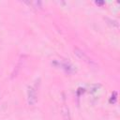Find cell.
I'll return each mask as SVG.
<instances>
[{"mask_svg":"<svg viewBox=\"0 0 120 120\" xmlns=\"http://www.w3.org/2000/svg\"><path fill=\"white\" fill-rule=\"evenodd\" d=\"M104 20L107 22V23L108 24H110L112 28H115V29H118L119 28V23H118V22L117 21H115V20H112V19H110V18H104Z\"/></svg>","mask_w":120,"mask_h":120,"instance_id":"5","label":"cell"},{"mask_svg":"<svg viewBox=\"0 0 120 120\" xmlns=\"http://www.w3.org/2000/svg\"><path fill=\"white\" fill-rule=\"evenodd\" d=\"M26 4H28L29 6H32L33 8H42V2L41 1H26Z\"/></svg>","mask_w":120,"mask_h":120,"instance_id":"6","label":"cell"},{"mask_svg":"<svg viewBox=\"0 0 120 120\" xmlns=\"http://www.w3.org/2000/svg\"><path fill=\"white\" fill-rule=\"evenodd\" d=\"M38 100L37 89L33 85H29L27 87V101L29 105H35Z\"/></svg>","mask_w":120,"mask_h":120,"instance_id":"2","label":"cell"},{"mask_svg":"<svg viewBox=\"0 0 120 120\" xmlns=\"http://www.w3.org/2000/svg\"><path fill=\"white\" fill-rule=\"evenodd\" d=\"M74 54H75L80 60H82V62H84L85 64H87V65H89V66H91V67H97V63H96L92 58H90L84 52H82L81 49L75 48V49H74Z\"/></svg>","mask_w":120,"mask_h":120,"instance_id":"1","label":"cell"},{"mask_svg":"<svg viewBox=\"0 0 120 120\" xmlns=\"http://www.w3.org/2000/svg\"><path fill=\"white\" fill-rule=\"evenodd\" d=\"M116 97H117V93L116 92H113L111 98H110V103H114L116 101Z\"/></svg>","mask_w":120,"mask_h":120,"instance_id":"7","label":"cell"},{"mask_svg":"<svg viewBox=\"0 0 120 120\" xmlns=\"http://www.w3.org/2000/svg\"><path fill=\"white\" fill-rule=\"evenodd\" d=\"M52 64L54 65V66H56V67H60L61 68H63L67 72H72L74 70L73 67L69 63H68L66 61H53Z\"/></svg>","mask_w":120,"mask_h":120,"instance_id":"3","label":"cell"},{"mask_svg":"<svg viewBox=\"0 0 120 120\" xmlns=\"http://www.w3.org/2000/svg\"><path fill=\"white\" fill-rule=\"evenodd\" d=\"M62 114H63V117L65 120H72L71 119V116H70V113H69V110H68V107L66 105V103H64L62 105Z\"/></svg>","mask_w":120,"mask_h":120,"instance_id":"4","label":"cell"},{"mask_svg":"<svg viewBox=\"0 0 120 120\" xmlns=\"http://www.w3.org/2000/svg\"><path fill=\"white\" fill-rule=\"evenodd\" d=\"M96 4H97V5H103V4H104V2H102V1H97V2H96Z\"/></svg>","mask_w":120,"mask_h":120,"instance_id":"8","label":"cell"}]
</instances>
